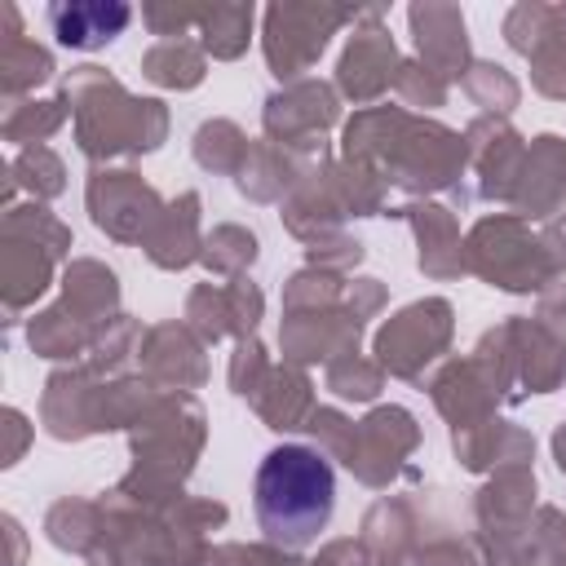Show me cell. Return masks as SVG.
<instances>
[{
    "label": "cell",
    "mask_w": 566,
    "mask_h": 566,
    "mask_svg": "<svg viewBox=\"0 0 566 566\" xmlns=\"http://www.w3.org/2000/svg\"><path fill=\"white\" fill-rule=\"evenodd\" d=\"M252 495L261 531L283 548H305L327 531L336 513V473L323 451L283 442L261 460Z\"/></svg>",
    "instance_id": "obj_1"
},
{
    "label": "cell",
    "mask_w": 566,
    "mask_h": 566,
    "mask_svg": "<svg viewBox=\"0 0 566 566\" xmlns=\"http://www.w3.org/2000/svg\"><path fill=\"white\" fill-rule=\"evenodd\" d=\"M53 18V31H57V40L62 44H75V49H93V44H102V40H111V35H119L124 31V22H128V9L124 4H62V9H53L49 13Z\"/></svg>",
    "instance_id": "obj_2"
}]
</instances>
